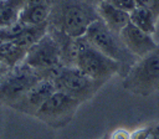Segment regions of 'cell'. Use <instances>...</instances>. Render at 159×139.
Listing matches in <instances>:
<instances>
[{
    "label": "cell",
    "instance_id": "obj_16",
    "mask_svg": "<svg viewBox=\"0 0 159 139\" xmlns=\"http://www.w3.org/2000/svg\"><path fill=\"white\" fill-rule=\"evenodd\" d=\"M48 32V22L39 24V25H26L21 35L15 40L17 45L29 50L32 45H35L39 40H41Z\"/></svg>",
    "mask_w": 159,
    "mask_h": 139
},
{
    "label": "cell",
    "instance_id": "obj_2",
    "mask_svg": "<svg viewBox=\"0 0 159 139\" xmlns=\"http://www.w3.org/2000/svg\"><path fill=\"white\" fill-rule=\"evenodd\" d=\"M83 36L94 48H97L99 52L119 63V76L122 78L138 61V58L134 55H132L130 51L125 47L119 34L108 29L99 17L88 26Z\"/></svg>",
    "mask_w": 159,
    "mask_h": 139
},
{
    "label": "cell",
    "instance_id": "obj_17",
    "mask_svg": "<svg viewBox=\"0 0 159 139\" xmlns=\"http://www.w3.org/2000/svg\"><path fill=\"white\" fill-rule=\"evenodd\" d=\"M25 27H26V25L22 24L20 20H17L7 26L0 27V42L15 41L21 35V32L24 31Z\"/></svg>",
    "mask_w": 159,
    "mask_h": 139
},
{
    "label": "cell",
    "instance_id": "obj_18",
    "mask_svg": "<svg viewBox=\"0 0 159 139\" xmlns=\"http://www.w3.org/2000/svg\"><path fill=\"white\" fill-rule=\"evenodd\" d=\"M107 1L111 2L113 6H116L117 9L128 14H130L138 6L137 0H107Z\"/></svg>",
    "mask_w": 159,
    "mask_h": 139
},
{
    "label": "cell",
    "instance_id": "obj_13",
    "mask_svg": "<svg viewBox=\"0 0 159 139\" xmlns=\"http://www.w3.org/2000/svg\"><path fill=\"white\" fill-rule=\"evenodd\" d=\"M27 50L17 45L15 41H5L0 43V63L7 68H14L24 62Z\"/></svg>",
    "mask_w": 159,
    "mask_h": 139
},
{
    "label": "cell",
    "instance_id": "obj_8",
    "mask_svg": "<svg viewBox=\"0 0 159 139\" xmlns=\"http://www.w3.org/2000/svg\"><path fill=\"white\" fill-rule=\"evenodd\" d=\"M24 63L39 73L62 63L58 46L48 32L27 50Z\"/></svg>",
    "mask_w": 159,
    "mask_h": 139
},
{
    "label": "cell",
    "instance_id": "obj_11",
    "mask_svg": "<svg viewBox=\"0 0 159 139\" xmlns=\"http://www.w3.org/2000/svg\"><path fill=\"white\" fill-rule=\"evenodd\" d=\"M48 34L53 37L58 46L60 51V58L62 65L66 67H76L77 57L80 52L78 47V37H72L62 31H58L56 29H52L48 26Z\"/></svg>",
    "mask_w": 159,
    "mask_h": 139
},
{
    "label": "cell",
    "instance_id": "obj_22",
    "mask_svg": "<svg viewBox=\"0 0 159 139\" xmlns=\"http://www.w3.org/2000/svg\"><path fill=\"white\" fill-rule=\"evenodd\" d=\"M47 1L48 0H26V5H36V4H42Z\"/></svg>",
    "mask_w": 159,
    "mask_h": 139
},
{
    "label": "cell",
    "instance_id": "obj_24",
    "mask_svg": "<svg viewBox=\"0 0 159 139\" xmlns=\"http://www.w3.org/2000/svg\"><path fill=\"white\" fill-rule=\"evenodd\" d=\"M1 1H2V0H0V2H1Z\"/></svg>",
    "mask_w": 159,
    "mask_h": 139
},
{
    "label": "cell",
    "instance_id": "obj_15",
    "mask_svg": "<svg viewBox=\"0 0 159 139\" xmlns=\"http://www.w3.org/2000/svg\"><path fill=\"white\" fill-rule=\"evenodd\" d=\"M50 15V2H42L36 5H26L20 15L19 20L25 25H39L47 22Z\"/></svg>",
    "mask_w": 159,
    "mask_h": 139
},
{
    "label": "cell",
    "instance_id": "obj_19",
    "mask_svg": "<svg viewBox=\"0 0 159 139\" xmlns=\"http://www.w3.org/2000/svg\"><path fill=\"white\" fill-rule=\"evenodd\" d=\"M138 5L150 10L155 17L159 20V0H137Z\"/></svg>",
    "mask_w": 159,
    "mask_h": 139
},
{
    "label": "cell",
    "instance_id": "obj_9",
    "mask_svg": "<svg viewBox=\"0 0 159 139\" xmlns=\"http://www.w3.org/2000/svg\"><path fill=\"white\" fill-rule=\"evenodd\" d=\"M56 92L53 82L48 79H41L34 84L29 91H26L17 101H15L10 107L21 113L35 115L39 108L48 99V97Z\"/></svg>",
    "mask_w": 159,
    "mask_h": 139
},
{
    "label": "cell",
    "instance_id": "obj_3",
    "mask_svg": "<svg viewBox=\"0 0 159 139\" xmlns=\"http://www.w3.org/2000/svg\"><path fill=\"white\" fill-rule=\"evenodd\" d=\"M123 88L137 96H150L159 92V47L138 58L123 77Z\"/></svg>",
    "mask_w": 159,
    "mask_h": 139
},
{
    "label": "cell",
    "instance_id": "obj_6",
    "mask_svg": "<svg viewBox=\"0 0 159 139\" xmlns=\"http://www.w3.org/2000/svg\"><path fill=\"white\" fill-rule=\"evenodd\" d=\"M53 84L56 91H61L82 103L92 98L104 82L88 77L77 67H65L61 74L53 81Z\"/></svg>",
    "mask_w": 159,
    "mask_h": 139
},
{
    "label": "cell",
    "instance_id": "obj_21",
    "mask_svg": "<svg viewBox=\"0 0 159 139\" xmlns=\"http://www.w3.org/2000/svg\"><path fill=\"white\" fill-rule=\"evenodd\" d=\"M9 70H11V68H7V67H5L4 65H0V82L4 79V77L6 76V73H7Z\"/></svg>",
    "mask_w": 159,
    "mask_h": 139
},
{
    "label": "cell",
    "instance_id": "obj_23",
    "mask_svg": "<svg viewBox=\"0 0 159 139\" xmlns=\"http://www.w3.org/2000/svg\"><path fill=\"white\" fill-rule=\"evenodd\" d=\"M102 139H109V137H108V135H104V137H103Z\"/></svg>",
    "mask_w": 159,
    "mask_h": 139
},
{
    "label": "cell",
    "instance_id": "obj_14",
    "mask_svg": "<svg viewBox=\"0 0 159 139\" xmlns=\"http://www.w3.org/2000/svg\"><path fill=\"white\" fill-rule=\"evenodd\" d=\"M129 22L133 24L139 30H142L149 35H154L157 31L158 19L155 17V15L150 10L138 5L129 14Z\"/></svg>",
    "mask_w": 159,
    "mask_h": 139
},
{
    "label": "cell",
    "instance_id": "obj_4",
    "mask_svg": "<svg viewBox=\"0 0 159 139\" xmlns=\"http://www.w3.org/2000/svg\"><path fill=\"white\" fill-rule=\"evenodd\" d=\"M78 47L80 52L76 67L81 72L93 79L102 81L104 83L113 76L119 74V63L94 48L84 36L78 37Z\"/></svg>",
    "mask_w": 159,
    "mask_h": 139
},
{
    "label": "cell",
    "instance_id": "obj_5",
    "mask_svg": "<svg viewBox=\"0 0 159 139\" xmlns=\"http://www.w3.org/2000/svg\"><path fill=\"white\" fill-rule=\"evenodd\" d=\"M41 79L40 73L24 62L9 70L0 82V104L10 107Z\"/></svg>",
    "mask_w": 159,
    "mask_h": 139
},
{
    "label": "cell",
    "instance_id": "obj_1",
    "mask_svg": "<svg viewBox=\"0 0 159 139\" xmlns=\"http://www.w3.org/2000/svg\"><path fill=\"white\" fill-rule=\"evenodd\" d=\"M48 26L72 37H81L98 19L97 9L87 0H48Z\"/></svg>",
    "mask_w": 159,
    "mask_h": 139
},
{
    "label": "cell",
    "instance_id": "obj_7",
    "mask_svg": "<svg viewBox=\"0 0 159 139\" xmlns=\"http://www.w3.org/2000/svg\"><path fill=\"white\" fill-rule=\"evenodd\" d=\"M80 105L81 102L77 99L61 91H56L39 108L34 117L50 127L60 128L71 122Z\"/></svg>",
    "mask_w": 159,
    "mask_h": 139
},
{
    "label": "cell",
    "instance_id": "obj_10",
    "mask_svg": "<svg viewBox=\"0 0 159 139\" xmlns=\"http://www.w3.org/2000/svg\"><path fill=\"white\" fill-rule=\"evenodd\" d=\"M119 36L125 47L137 58H142L159 47V45L153 38V35L139 30L130 22L119 32Z\"/></svg>",
    "mask_w": 159,
    "mask_h": 139
},
{
    "label": "cell",
    "instance_id": "obj_20",
    "mask_svg": "<svg viewBox=\"0 0 159 139\" xmlns=\"http://www.w3.org/2000/svg\"><path fill=\"white\" fill-rule=\"evenodd\" d=\"M109 139H132V132L125 128H117L111 134H108Z\"/></svg>",
    "mask_w": 159,
    "mask_h": 139
},
{
    "label": "cell",
    "instance_id": "obj_12",
    "mask_svg": "<svg viewBox=\"0 0 159 139\" xmlns=\"http://www.w3.org/2000/svg\"><path fill=\"white\" fill-rule=\"evenodd\" d=\"M96 9L98 17L104 22V25L117 34H119L129 24V14L117 9L107 0L99 1Z\"/></svg>",
    "mask_w": 159,
    "mask_h": 139
}]
</instances>
